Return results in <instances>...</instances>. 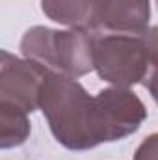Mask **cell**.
Returning <instances> with one entry per match:
<instances>
[{
	"mask_svg": "<svg viewBox=\"0 0 158 160\" xmlns=\"http://www.w3.org/2000/svg\"><path fill=\"white\" fill-rule=\"evenodd\" d=\"M39 110L60 145L71 151L93 149L134 134L147 118L145 104L128 88H106L89 95L77 78L48 73L41 88Z\"/></svg>",
	"mask_w": 158,
	"mask_h": 160,
	"instance_id": "6da1fadb",
	"label": "cell"
},
{
	"mask_svg": "<svg viewBox=\"0 0 158 160\" xmlns=\"http://www.w3.org/2000/svg\"><path fill=\"white\" fill-rule=\"evenodd\" d=\"M95 39L97 34L87 30L34 26L21 39V54L48 73L80 78L95 69Z\"/></svg>",
	"mask_w": 158,
	"mask_h": 160,
	"instance_id": "7a4b0ae2",
	"label": "cell"
},
{
	"mask_svg": "<svg viewBox=\"0 0 158 160\" xmlns=\"http://www.w3.org/2000/svg\"><path fill=\"white\" fill-rule=\"evenodd\" d=\"M151 69V58L141 36L97 34L95 71L116 88H130L143 82Z\"/></svg>",
	"mask_w": 158,
	"mask_h": 160,
	"instance_id": "3957f363",
	"label": "cell"
},
{
	"mask_svg": "<svg viewBox=\"0 0 158 160\" xmlns=\"http://www.w3.org/2000/svg\"><path fill=\"white\" fill-rule=\"evenodd\" d=\"M48 71L39 63L0 52V102H7L32 114L39 108L43 82Z\"/></svg>",
	"mask_w": 158,
	"mask_h": 160,
	"instance_id": "277c9868",
	"label": "cell"
},
{
	"mask_svg": "<svg viewBox=\"0 0 158 160\" xmlns=\"http://www.w3.org/2000/svg\"><path fill=\"white\" fill-rule=\"evenodd\" d=\"M41 9L58 24L99 34L104 17V0H41Z\"/></svg>",
	"mask_w": 158,
	"mask_h": 160,
	"instance_id": "5b68a950",
	"label": "cell"
},
{
	"mask_svg": "<svg viewBox=\"0 0 158 160\" xmlns=\"http://www.w3.org/2000/svg\"><path fill=\"white\" fill-rule=\"evenodd\" d=\"M151 0H104V17L99 34L140 36L149 28Z\"/></svg>",
	"mask_w": 158,
	"mask_h": 160,
	"instance_id": "8992f818",
	"label": "cell"
},
{
	"mask_svg": "<svg viewBox=\"0 0 158 160\" xmlns=\"http://www.w3.org/2000/svg\"><path fill=\"white\" fill-rule=\"evenodd\" d=\"M30 136L28 112L19 106L0 102V147L11 149L22 145Z\"/></svg>",
	"mask_w": 158,
	"mask_h": 160,
	"instance_id": "52a82bcc",
	"label": "cell"
},
{
	"mask_svg": "<svg viewBox=\"0 0 158 160\" xmlns=\"http://www.w3.org/2000/svg\"><path fill=\"white\" fill-rule=\"evenodd\" d=\"M132 160H158V132L147 136L138 145Z\"/></svg>",
	"mask_w": 158,
	"mask_h": 160,
	"instance_id": "ba28073f",
	"label": "cell"
},
{
	"mask_svg": "<svg viewBox=\"0 0 158 160\" xmlns=\"http://www.w3.org/2000/svg\"><path fill=\"white\" fill-rule=\"evenodd\" d=\"M143 45L149 52V58H151V65L158 63V24L156 26H149L143 34H140Z\"/></svg>",
	"mask_w": 158,
	"mask_h": 160,
	"instance_id": "9c48e42d",
	"label": "cell"
},
{
	"mask_svg": "<svg viewBox=\"0 0 158 160\" xmlns=\"http://www.w3.org/2000/svg\"><path fill=\"white\" fill-rule=\"evenodd\" d=\"M143 84H145V88L149 89V93H151V97L155 99V102L158 104V63L151 65V69H149L147 77L143 80Z\"/></svg>",
	"mask_w": 158,
	"mask_h": 160,
	"instance_id": "30bf717a",
	"label": "cell"
},
{
	"mask_svg": "<svg viewBox=\"0 0 158 160\" xmlns=\"http://www.w3.org/2000/svg\"><path fill=\"white\" fill-rule=\"evenodd\" d=\"M156 4H158V0H156Z\"/></svg>",
	"mask_w": 158,
	"mask_h": 160,
	"instance_id": "8fae6325",
	"label": "cell"
}]
</instances>
